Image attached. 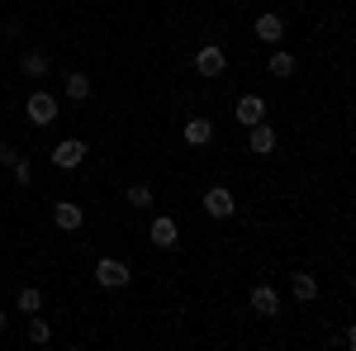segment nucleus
Here are the masks:
<instances>
[{
  "label": "nucleus",
  "instance_id": "nucleus-1",
  "mask_svg": "<svg viewBox=\"0 0 356 351\" xmlns=\"http://www.w3.org/2000/svg\"><path fill=\"white\" fill-rule=\"evenodd\" d=\"M191 72L200 81H223L228 72H233V53L214 43V38H204V43H195L191 48Z\"/></svg>",
  "mask_w": 356,
  "mask_h": 351
},
{
  "label": "nucleus",
  "instance_id": "nucleus-2",
  "mask_svg": "<svg viewBox=\"0 0 356 351\" xmlns=\"http://www.w3.org/2000/svg\"><path fill=\"white\" fill-rule=\"evenodd\" d=\"M90 280H95L100 295H124V290L134 285V266H129L124 256H114V252H100L95 266H90Z\"/></svg>",
  "mask_w": 356,
  "mask_h": 351
},
{
  "label": "nucleus",
  "instance_id": "nucleus-3",
  "mask_svg": "<svg viewBox=\"0 0 356 351\" xmlns=\"http://www.w3.org/2000/svg\"><path fill=\"white\" fill-rule=\"evenodd\" d=\"M238 190L233 186H223V181H209V186L200 190V214L209 218V223H233L238 218Z\"/></svg>",
  "mask_w": 356,
  "mask_h": 351
},
{
  "label": "nucleus",
  "instance_id": "nucleus-4",
  "mask_svg": "<svg viewBox=\"0 0 356 351\" xmlns=\"http://www.w3.org/2000/svg\"><path fill=\"white\" fill-rule=\"evenodd\" d=\"M176 133H181V142L195 147V152H204V147L223 142V129H219V119H214V114H186Z\"/></svg>",
  "mask_w": 356,
  "mask_h": 351
},
{
  "label": "nucleus",
  "instance_id": "nucleus-5",
  "mask_svg": "<svg viewBox=\"0 0 356 351\" xmlns=\"http://www.w3.org/2000/svg\"><path fill=\"white\" fill-rule=\"evenodd\" d=\"M143 243L152 247V252H176V247H181V218L171 214V209L152 214L143 223Z\"/></svg>",
  "mask_w": 356,
  "mask_h": 351
},
{
  "label": "nucleus",
  "instance_id": "nucleus-6",
  "mask_svg": "<svg viewBox=\"0 0 356 351\" xmlns=\"http://www.w3.org/2000/svg\"><path fill=\"white\" fill-rule=\"evenodd\" d=\"M247 33H252V43L275 48V43H285V33H290V15H285V10H257L252 24H247Z\"/></svg>",
  "mask_w": 356,
  "mask_h": 351
},
{
  "label": "nucleus",
  "instance_id": "nucleus-7",
  "mask_svg": "<svg viewBox=\"0 0 356 351\" xmlns=\"http://www.w3.org/2000/svg\"><path fill=\"white\" fill-rule=\"evenodd\" d=\"M247 313H257V318H266V323L285 313V299L275 290V280H252V285H247Z\"/></svg>",
  "mask_w": 356,
  "mask_h": 351
},
{
  "label": "nucleus",
  "instance_id": "nucleus-8",
  "mask_svg": "<svg viewBox=\"0 0 356 351\" xmlns=\"http://www.w3.org/2000/svg\"><path fill=\"white\" fill-rule=\"evenodd\" d=\"M48 162H53L62 176H76V171L90 162V142H86V138H62V142H53Z\"/></svg>",
  "mask_w": 356,
  "mask_h": 351
},
{
  "label": "nucleus",
  "instance_id": "nucleus-9",
  "mask_svg": "<svg viewBox=\"0 0 356 351\" xmlns=\"http://www.w3.org/2000/svg\"><path fill=\"white\" fill-rule=\"evenodd\" d=\"M243 147L257 157V162H271L275 152H280V129H275L271 119H261V124L243 129Z\"/></svg>",
  "mask_w": 356,
  "mask_h": 351
},
{
  "label": "nucleus",
  "instance_id": "nucleus-10",
  "mask_svg": "<svg viewBox=\"0 0 356 351\" xmlns=\"http://www.w3.org/2000/svg\"><path fill=\"white\" fill-rule=\"evenodd\" d=\"M57 114H62V100H57L53 90H29L24 95V119L33 129H53Z\"/></svg>",
  "mask_w": 356,
  "mask_h": 351
},
{
  "label": "nucleus",
  "instance_id": "nucleus-11",
  "mask_svg": "<svg viewBox=\"0 0 356 351\" xmlns=\"http://www.w3.org/2000/svg\"><path fill=\"white\" fill-rule=\"evenodd\" d=\"M266 114H271V105H266V95H261V90H252V85H247V90H238V95H233V124H238V129L261 124Z\"/></svg>",
  "mask_w": 356,
  "mask_h": 351
},
{
  "label": "nucleus",
  "instance_id": "nucleus-12",
  "mask_svg": "<svg viewBox=\"0 0 356 351\" xmlns=\"http://www.w3.org/2000/svg\"><path fill=\"white\" fill-rule=\"evenodd\" d=\"M48 218H53L57 233H86V204L81 199H72V195H62V199H53V209H48Z\"/></svg>",
  "mask_w": 356,
  "mask_h": 351
},
{
  "label": "nucleus",
  "instance_id": "nucleus-13",
  "mask_svg": "<svg viewBox=\"0 0 356 351\" xmlns=\"http://www.w3.org/2000/svg\"><path fill=\"white\" fill-rule=\"evenodd\" d=\"M285 285H290V299H295L300 309H314V304L323 299V285H318V275H314L309 266H295V270H290V280H285Z\"/></svg>",
  "mask_w": 356,
  "mask_h": 351
},
{
  "label": "nucleus",
  "instance_id": "nucleus-14",
  "mask_svg": "<svg viewBox=\"0 0 356 351\" xmlns=\"http://www.w3.org/2000/svg\"><path fill=\"white\" fill-rule=\"evenodd\" d=\"M261 67H266V76L271 81H290L295 72H300V53H290V48H266V57H261Z\"/></svg>",
  "mask_w": 356,
  "mask_h": 351
},
{
  "label": "nucleus",
  "instance_id": "nucleus-15",
  "mask_svg": "<svg viewBox=\"0 0 356 351\" xmlns=\"http://www.w3.org/2000/svg\"><path fill=\"white\" fill-rule=\"evenodd\" d=\"M124 204H129L138 218L152 214V209H157V186H152V181H129V186H124Z\"/></svg>",
  "mask_w": 356,
  "mask_h": 351
},
{
  "label": "nucleus",
  "instance_id": "nucleus-16",
  "mask_svg": "<svg viewBox=\"0 0 356 351\" xmlns=\"http://www.w3.org/2000/svg\"><path fill=\"white\" fill-rule=\"evenodd\" d=\"M62 95H67L72 105H90V95H95L90 72H86V67H72V72H67V81H62Z\"/></svg>",
  "mask_w": 356,
  "mask_h": 351
},
{
  "label": "nucleus",
  "instance_id": "nucleus-17",
  "mask_svg": "<svg viewBox=\"0 0 356 351\" xmlns=\"http://www.w3.org/2000/svg\"><path fill=\"white\" fill-rule=\"evenodd\" d=\"M48 72H53V53H43V48H29V53H19V76H24V81L38 85Z\"/></svg>",
  "mask_w": 356,
  "mask_h": 351
},
{
  "label": "nucleus",
  "instance_id": "nucleus-18",
  "mask_svg": "<svg viewBox=\"0 0 356 351\" xmlns=\"http://www.w3.org/2000/svg\"><path fill=\"white\" fill-rule=\"evenodd\" d=\"M43 304H48V290H43V285H19V290H15V309H19V313H43Z\"/></svg>",
  "mask_w": 356,
  "mask_h": 351
},
{
  "label": "nucleus",
  "instance_id": "nucleus-19",
  "mask_svg": "<svg viewBox=\"0 0 356 351\" xmlns=\"http://www.w3.org/2000/svg\"><path fill=\"white\" fill-rule=\"evenodd\" d=\"M29 342H33V347H48V342H53V323L38 318V313H29Z\"/></svg>",
  "mask_w": 356,
  "mask_h": 351
},
{
  "label": "nucleus",
  "instance_id": "nucleus-20",
  "mask_svg": "<svg viewBox=\"0 0 356 351\" xmlns=\"http://www.w3.org/2000/svg\"><path fill=\"white\" fill-rule=\"evenodd\" d=\"M10 176H15V186H29V181H33V162H29V157H15V162H10Z\"/></svg>",
  "mask_w": 356,
  "mask_h": 351
},
{
  "label": "nucleus",
  "instance_id": "nucleus-21",
  "mask_svg": "<svg viewBox=\"0 0 356 351\" xmlns=\"http://www.w3.org/2000/svg\"><path fill=\"white\" fill-rule=\"evenodd\" d=\"M15 157H19V152H15V142H10V138H0V162L10 166V162H15Z\"/></svg>",
  "mask_w": 356,
  "mask_h": 351
},
{
  "label": "nucleus",
  "instance_id": "nucleus-22",
  "mask_svg": "<svg viewBox=\"0 0 356 351\" xmlns=\"http://www.w3.org/2000/svg\"><path fill=\"white\" fill-rule=\"evenodd\" d=\"M5 327H10V313H5V309H0V332H5Z\"/></svg>",
  "mask_w": 356,
  "mask_h": 351
}]
</instances>
